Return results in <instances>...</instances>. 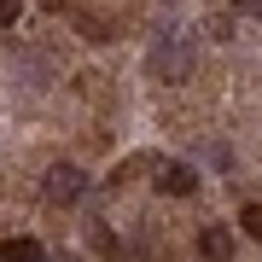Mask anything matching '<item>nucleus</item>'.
Here are the masks:
<instances>
[{
	"instance_id": "7",
	"label": "nucleus",
	"mask_w": 262,
	"mask_h": 262,
	"mask_svg": "<svg viewBox=\"0 0 262 262\" xmlns=\"http://www.w3.org/2000/svg\"><path fill=\"white\" fill-rule=\"evenodd\" d=\"M18 18H24V0H0V29L18 24Z\"/></svg>"
},
{
	"instance_id": "5",
	"label": "nucleus",
	"mask_w": 262,
	"mask_h": 262,
	"mask_svg": "<svg viewBox=\"0 0 262 262\" xmlns=\"http://www.w3.org/2000/svg\"><path fill=\"white\" fill-rule=\"evenodd\" d=\"M0 262H41L35 239H0Z\"/></svg>"
},
{
	"instance_id": "2",
	"label": "nucleus",
	"mask_w": 262,
	"mask_h": 262,
	"mask_svg": "<svg viewBox=\"0 0 262 262\" xmlns=\"http://www.w3.org/2000/svg\"><path fill=\"white\" fill-rule=\"evenodd\" d=\"M82 192H88V181H82L76 163H53L47 169V198H53V204H76Z\"/></svg>"
},
{
	"instance_id": "3",
	"label": "nucleus",
	"mask_w": 262,
	"mask_h": 262,
	"mask_svg": "<svg viewBox=\"0 0 262 262\" xmlns=\"http://www.w3.org/2000/svg\"><path fill=\"white\" fill-rule=\"evenodd\" d=\"M192 187H198V175L187 163H163L158 169V192H169V198H192Z\"/></svg>"
},
{
	"instance_id": "8",
	"label": "nucleus",
	"mask_w": 262,
	"mask_h": 262,
	"mask_svg": "<svg viewBox=\"0 0 262 262\" xmlns=\"http://www.w3.org/2000/svg\"><path fill=\"white\" fill-rule=\"evenodd\" d=\"M239 6H245V12H251V18H262V0H239Z\"/></svg>"
},
{
	"instance_id": "1",
	"label": "nucleus",
	"mask_w": 262,
	"mask_h": 262,
	"mask_svg": "<svg viewBox=\"0 0 262 262\" xmlns=\"http://www.w3.org/2000/svg\"><path fill=\"white\" fill-rule=\"evenodd\" d=\"M151 70L169 76V82H181V76L192 70V41L187 35H163L158 47H151Z\"/></svg>"
},
{
	"instance_id": "4",
	"label": "nucleus",
	"mask_w": 262,
	"mask_h": 262,
	"mask_svg": "<svg viewBox=\"0 0 262 262\" xmlns=\"http://www.w3.org/2000/svg\"><path fill=\"white\" fill-rule=\"evenodd\" d=\"M198 251H204V262H233V233L210 222L204 233H198Z\"/></svg>"
},
{
	"instance_id": "6",
	"label": "nucleus",
	"mask_w": 262,
	"mask_h": 262,
	"mask_svg": "<svg viewBox=\"0 0 262 262\" xmlns=\"http://www.w3.org/2000/svg\"><path fill=\"white\" fill-rule=\"evenodd\" d=\"M239 227H245V233H251V239H262V204H245V215H239Z\"/></svg>"
}]
</instances>
